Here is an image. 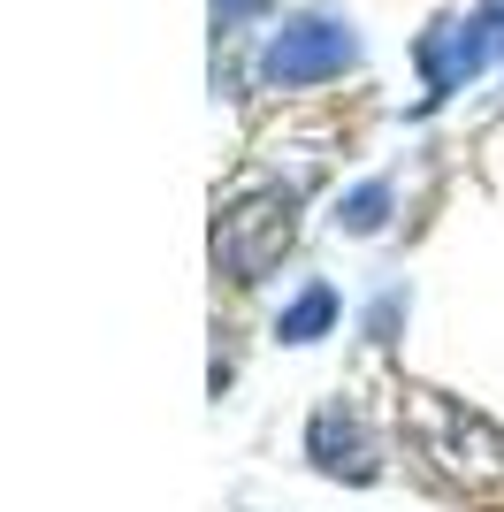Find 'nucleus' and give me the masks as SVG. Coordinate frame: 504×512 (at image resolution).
Instances as JSON below:
<instances>
[{
	"label": "nucleus",
	"instance_id": "obj_1",
	"mask_svg": "<svg viewBox=\"0 0 504 512\" xmlns=\"http://www.w3.org/2000/svg\"><path fill=\"white\" fill-rule=\"evenodd\" d=\"M298 245V192L291 184H260V192L230 199L214 222V268L230 283H260L283 268V253Z\"/></svg>",
	"mask_w": 504,
	"mask_h": 512
},
{
	"label": "nucleus",
	"instance_id": "obj_2",
	"mask_svg": "<svg viewBox=\"0 0 504 512\" xmlns=\"http://www.w3.org/2000/svg\"><path fill=\"white\" fill-rule=\"evenodd\" d=\"M352 62H359L352 23H344V16H321V8L291 16L268 46H260V77H268V85H283V92H298V85H329V77H344Z\"/></svg>",
	"mask_w": 504,
	"mask_h": 512
},
{
	"label": "nucleus",
	"instance_id": "obj_3",
	"mask_svg": "<svg viewBox=\"0 0 504 512\" xmlns=\"http://www.w3.org/2000/svg\"><path fill=\"white\" fill-rule=\"evenodd\" d=\"M306 459H314L329 482H375L382 474V436L367 428V413L352 398H329L306 421Z\"/></svg>",
	"mask_w": 504,
	"mask_h": 512
},
{
	"label": "nucleus",
	"instance_id": "obj_4",
	"mask_svg": "<svg viewBox=\"0 0 504 512\" xmlns=\"http://www.w3.org/2000/svg\"><path fill=\"white\" fill-rule=\"evenodd\" d=\"M413 62H420V77H428V100H451L466 77H482V69L497 62V39H489L482 16H436L420 31Z\"/></svg>",
	"mask_w": 504,
	"mask_h": 512
},
{
	"label": "nucleus",
	"instance_id": "obj_5",
	"mask_svg": "<svg viewBox=\"0 0 504 512\" xmlns=\"http://www.w3.org/2000/svg\"><path fill=\"white\" fill-rule=\"evenodd\" d=\"M420 421H428V451H436L451 474H474V482L504 474V436L482 413H459V406H443L436 390H420Z\"/></svg>",
	"mask_w": 504,
	"mask_h": 512
},
{
	"label": "nucleus",
	"instance_id": "obj_6",
	"mask_svg": "<svg viewBox=\"0 0 504 512\" xmlns=\"http://www.w3.org/2000/svg\"><path fill=\"white\" fill-rule=\"evenodd\" d=\"M329 321H336V291L329 283H306V291L275 314V337L283 344H314V337H329Z\"/></svg>",
	"mask_w": 504,
	"mask_h": 512
},
{
	"label": "nucleus",
	"instance_id": "obj_7",
	"mask_svg": "<svg viewBox=\"0 0 504 512\" xmlns=\"http://www.w3.org/2000/svg\"><path fill=\"white\" fill-rule=\"evenodd\" d=\"M382 222H390V184H382V176H367L359 192L336 199V230H344V237H375Z\"/></svg>",
	"mask_w": 504,
	"mask_h": 512
},
{
	"label": "nucleus",
	"instance_id": "obj_8",
	"mask_svg": "<svg viewBox=\"0 0 504 512\" xmlns=\"http://www.w3.org/2000/svg\"><path fill=\"white\" fill-rule=\"evenodd\" d=\"M268 0H214V23H245V16H260Z\"/></svg>",
	"mask_w": 504,
	"mask_h": 512
}]
</instances>
